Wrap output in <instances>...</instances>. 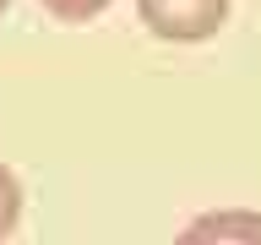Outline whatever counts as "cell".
Listing matches in <instances>:
<instances>
[{
  "label": "cell",
  "mask_w": 261,
  "mask_h": 245,
  "mask_svg": "<svg viewBox=\"0 0 261 245\" xmlns=\"http://www.w3.org/2000/svg\"><path fill=\"white\" fill-rule=\"evenodd\" d=\"M136 11L163 44H201L228 22V0H136Z\"/></svg>",
  "instance_id": "cell-1"
},
{
  "label": "cell",
  "mask_w": 261,
  "mask_h": 245,
  "mask_svg": "<svg viewBox=\"0 0 261 245\" xmlns=\"http://www.w3.org/2000/svg\"><path fill=\"white\" fill-rule=\"evenodd\" d=\"M16 218H22V180L0 163V245L11 240V229H16Z\"/></svg>",
  "instance_id": "cell-3"
},
{
  "label": "cell",
  "mask_w": 261,
  "mask_h": 245,
  "mask_svg": "<svg viewBox=\"0 0 261 245\" xmlns=\"http://www.w3.org/2000/svg\"><path fill=\"white\" fill-rule=\"evenodd\" d=\"M174 245H261V212L256 207H218L179 229Z\"/></svg>",
  "instance_id": "cell-2"
},
{
  "label": "cell",
  "mask_w": 261,
  "mask_h": 245,
  "mask_svg": "<svg viewBox=\"0 0 261 245\" xmlns=\"http://www.w3.org/2000/svg\"><path fill=\"white\" fill-rule=\"evenodd\" d=\"M55 22H93V16H103L114 6V0H38Z\"/></svg>",
  "instance_id": "cell-4"
},
{
  "label": "cell",
  "mask_w": 261,
  "mask_h": 245,
  "mask_svg": "<svg viewBox=\"0 0 261 245\" xmlns=\"http://www.w3.org/2000/svg\"><path fill=\"white\" fill-rule=\"evenodd\" d=\"M6 6H11V0H0V11H6Z\"/></svg>",
  "instance_id": "cell-5"
}]
</instances>
